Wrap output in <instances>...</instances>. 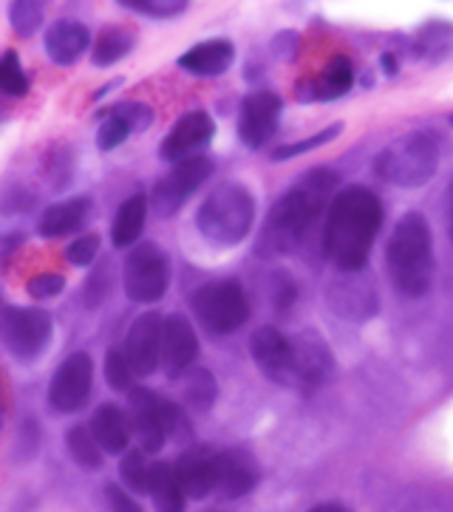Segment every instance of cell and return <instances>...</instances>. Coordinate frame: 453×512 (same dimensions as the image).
<instances>
[{"mask_svg":"<svg viewBox=\"0 0 453 512\" xmlns=\"http://www.w3.org/2000/svg\"><path fill=\"white\" fill-rule=\"evenodd\" d=\"M193 312L213 334H233L250 320V298L238 281H210L193 295Z\"/></svg>","mask_w":453,"mask_h":512,"instance_id":"obj_6","label":"cell"},{"mask_svg":"<svg viewBox=\"0 0 453 512\" xmlns=\"http://www.w3.org/2000/svg\"><path fill=\"white\" fill-rule=\"evenodd\" d=\"M125 9L148 17H176L187 9V0H119Z\"/></svg>","mask_w":453,"mask_h":512,"instance_id":"obj_34","label":"cell"},{"mask_svg":"<svg viewBox=\"0 0 453 512\" xmlns=\"http://www.w3.org/2000/svg\"><path fill=\"white\" fill-rule=\"evenodd\" d=\"M145 218H148V199L142 193H136L119 207L117 218H114V230H111L114 247H134L142 230H145Z\"/></svg>","mask_w":453,"mask_h":512,"instance_id":"obj_25","label":"cell"},{"mask_svg":"<svg viewBox=\"0 0 453 512\" xmlns=\"http://www.w3.org/2000/svg\"><path fill=\"white\" fill-rule=\"evenodd\" d=\"M108 292H111V269L105 266L100 272H94L88 283H85V306L88 309H97L102 300L108 298Z\"/></svg>","mask_w":453,"mask_h":512,"instance_id":"obj_40","label":"cell"},{"mask_svg":"<svg viewBox=\"0 0 453 512\" xmlns=\"http://www.w3.org/2000/svg\"><path fill=\"white\" fill-rule=\"evenodd\" d=\"M97 255H100V235H83V238H77V241L66 249L68 264L74 266L94 264Z\"/></svg>","mask_w":453,"mask_h":512,"instance_id":"obj_38","label":"cell"},{"mask_svg":"<svg viewBox=\"0 0 453 512\" xmlns=\"http://www.w3.org/2000/svg\"><path fill=\"white\" fill-rule=\"evenodd\" d=\"M128 133H131L128 131V125H125L119 116L105 114V119H102L100 125V133H97V145H100V150H114L128 139Z\"/></svg>","mask_w":453,"mask_h":512,"instance_id":"obj_36","label":"cell"},{"mask_svg":"<svg viewBox=\"0 0 453 512\" xmlns=\"http://www.w3.org/2000/svg\"><path fill=\"white\" fill-rule=\"evenodd\" d=\"M337 182L340 179L335 170L315 167L292 184L278 199V204L269 210L267 224L258 238V255L281 258L301 247L335 199Z\"/></svg>","mask_w":453,"mask_h":512,"instance_id":"obj_1","label":"cell"},{"mask_svg":"<svg viewBox=\"0 0 453 512\" xmlns=\"http://www.w3.org/2000/svg\"><path fill=\"white\" fill-rule=\"evenodd\" d=\"M309 512H349L346 507H340V504H320V507H315V510Z\"/></svg>","mask_w":453,"mask_h":512,"instance_id":"obj_42","label":"cell"},{"mask_svg":"<svg viewBox=\"0 0 453 512\" xmlns=\"http://www.w3.org/2000/svg\"><path fill=\"white\" fill-rule=\"evenodd\" d=\"M91 382H94V363L85 351H77L66 357V363L57 368L49 385V405L57 413L83 411L85 402L91 397Z\"/></svg>","mask_w":453,"mask_h":512,"instance_id":"obj_11","label":"cell"},{"mask_svg":"<svg viewBox=\"0 0 453 512\" xmlns=\"http://www.w3.org/2000/svg\"><path fill=\"white\" fill-rule=\"evenodd\" d=\"M250 351L252 360L267 380L278 385H295V346L275 326H261L255 331Z\"/></svg>","mask_w":453,"mask_h":512,"instance_id":"obj_12","label":"cell"},{"mask_svg":"<svg viewBox=\"0 0 453 512\" xmlns=\"http://www.w3.org/2000/svg\"><path fill=\"white\" fill-rule=\"evenodd\" d=\"M131 430L139 436L142 453H159L170 433L179 428L182 413L168 399L156 397L148 388H131Z\"/></svg>","mask_w":453,"mask_h":512,"instance_id":"obj_8","label":"cell"},{"mask_svg":"<svg viewBox=\"0 0 453 512\" xmlns=\"http://www.w3.org/2000/svg\"><path fill=\"white\" fill-rule=\"evenodd\" d=\"M213 173V162L207 156H190L185 162L173 165L165 179H159V184L153 187V210L168 218L176 215L199 187H202Z\"/></svg>","mask_w":453,"mask_h":512,"instance_id":"obj_10","label":"cell"},{"mask_svg":"<svg viewBox=\"0 0 453 512\" xmlns=\"http://www.w3.org/2000/svg\"><path fill=\"white\" fill-rule=\"evenodd\" d=\"M131 49H134V37L125 29H105L94 46V66H114Z\"/></svg>","mask_w":453,"mask_h":512,"instance_id":"obj_28","label":"cell"},{"mask_svg":"<svg viewBox=\"0 0 453 512\" xmlns=\"http://www.w3.org/2000/svg\"><path fill=\"white\" fill-rule=\"evenodd\" d=\"M91 46V34L77 20H57L46 32V51L57 66H74Z\"/></svg>","mask_w":453,"mask_h":512,"instance_id":"obj_21","label":"cell"},{"mask_svg":"<svg viewBox=\"0 0 453 512\" xmlns=\"http://www.w3.org/2000/svg\"><path fill=\"white\" fill-rule=\"evenodd\" d=\"M252 221H255V199L238 182L219 184L196 215V224L204 238L219 247L241 244L250 235Z\"/></svg>","mask_w":453,"mask_h":512,"instance_id":"obj_4","label":"cell"},{"mask_svg":"<svg viewBox=\"0 0 453 512\" xmlns=\"http://www.w3.org/2000/svg\"><path fill=\"white\" fill-rule=\"evenodd\" d=\"M63 286H66V278L63 275H57V272H43V275H34L32 281H29V295L32 298H57L60 292H63Z\"/></svg>","mask_w":453,"mask_h":512,"instance_id":"obj_39","label":"cell"},{"mask_svg":"<svg viewBox=\"0 0 453 512\" xmlns=\"http://www.w3.org/2000/svg\"><path fill=\"white\" fill-rule=\"evenodd\" d=\"M386 269L394 289L405 298L428 295L434 283V235L422 213H405L391 232Z\"/></svg>","mask_w":453,"mask_h":512,"instance_id":"obj_3","label":"cell"},{"mask_svg":"<svg viewBox=\"0 0 453 512\" xmlns=\"http://www.w3.org/2000/svg\"><path fill=\"white\" fill-rule=\"evenodd\" d=\"M0 91L9 94V97H23L29 91V77L20 66L15 51H6L0 57Z\"/></svg>","mask_w":453,"mask_h":512,"instance_id":"obj_30","label":"cell"},{"mask_svg":"<svg viewBox=\"0 0 453 512\" xmlns=\"http://www.w3.org/2000/svg\"><path fill=\"white\" fill-rule=\"evenodd\" d=\"M0 428H3V413H0Z\"/></svg>","mask_w":453,"mask_h":512,"instance_id":"obj_44","label":"cell"},{"mask_svg":"<svg viewBox=\"0 0 453 512\" xmlns=\"http://www.w3.org/2000/svg\"><path fill=\"white\" fill-rule=\"evenodd\" d=\"M176 479L185 498L202 501L210 493H216V476H219V453L210 447H193L179 456V462L173 464Z\"/></svg>","mask_w":453,"mask_h":512,"instance_id":"obj_18","label":"cell"},{"mask_svg":"<svg viewBox=\"0 0 453 512\" xmlns=\"http://www.w3.org/2000/svg\"><path fill=\"white\" fill-rule=\"evenodd\" d=\"M281 97L272 91H252L247 100L241 102V116H238V139L247 148L258 150L269 142V136L278 128L281 119Z\"/></svg>","mask_w":453,"mask_h":512,"instance_id":"obj_14","label":"cell"},{"mask_svg":"<svg viewBox=\"0 0 453 512\" xmlns=\"http://www.w3.org/2000/svg\"><path fill=\"white\" fill-rule=\"evenodd\" d=\"M108 114L119 116L128 125V131H145V128H151L153 122V108L145 105V102H119L117 108L108 111Z\"/></svg>","mask_w":453,"mask_h":512,"instance_id":"obj_35","label":"cell"},{"mask_svg":"<svg viewBox=\"0 0 453 512\" xmlns=\"http://www.w3.org/2000/svg\"><path fill=\"white\" fill-rule=\"evenodd\" d=\"M258 481V464L244 450H221L216 493L224 498H241L250 493Z\"/></svg>","mask_w":453,"mask_h":512,"instance_id":"obj_19","label":"cell"},{"mask_svg":"<svg viewBox=\"0 0 453 512\" xmlns=\"http://www.w3.org/2000/svg\"><path fill=\"white\" fill-rule=\"evenodd\" d=\"M448 230H451V238H453V184H451V190H448Z\"/></svg>","mask_w":453,"mask_h":512,"instance_id":"obj_43","label":"cell"},{"mask_svg":"<svg viewBox=\"0 0 453 512\" xmlns=\"http://www.w3.org/2000/svg\"><path fill=\"white\" fill-rule=\"evenodd\" d=\"M105 498H108L111 512H145L142 504L128 490H122L119 484H105Z\"/></svg>","mask_w":453,"mask_h":512,"instance_id":"obj_41","label":"cell"},{"mask_svg":"<svg viewBox=\"0 0 453 512\" xmlns=\"http://www.w3.org/2000/svg\"><path fill=\"white\" fill-rule=\"evenodd\" d=\"M91 433L97 439L102 453H128V442H131V419L122 413L119 405L114 402H105L97 408V413L91 416Z\"/></svg>","mask_w":453,"mask_h":512,"instance_id":"obj_20","label":"cell"},{"mask_svg":"<svg viewBox=\"0 0 453 512\" xmlns=\"http://www.w3.org/2000/svg\"><path fill=\"white\" fill-rule=\"evenodd\" d=\"M125 295L136 303H156L170 286V261L156 244H139L122 266Z\"/></svg>","mask_w":453,"mask_h":512,"instance_id":"obj_9","label":"cell"},{"mask_svg":"<svg viewBox=\"0 0 453 512\" xmlns=\"http://www.w3.org/2000/svg\"><path fill=\"white\" fill-rule=\"evenodd\" d=\"M337 133H340V125H332V128H326L318 136H312V139H303V142H295V145H284V148H278L272 153V159L275 162H286V159H292V156H298V153H306V150H315L320 145H326L329 139H335Z\"/></svg>","mask_w":453,"mask_h":512,"instance_id":"obj_37","label":"cell"},{"mask_svg":"<svg viewBox=\"0 0 453 512\" xmlns=\"http://www.w3.org/2000/svg\"><path fill=\"white\" fill-rule=\"evenodd\" d=\"M162 323L165 317L156 312L139 314L128 337H125V357L131 363V371L136 377H151L153 371L159 368L162 360Z\"/></svg>","mask_w":453,"mask_h":512,"instance_id":"obj_13","label":"cell"},{"mask_svg":"<svg viewBox=\"0 0 453 512\" xmlns=\"http://www.w3.org/2000/svg\"><path fill=\"white\" fill-rule=\"evenodd\" d=\"M85 215H88V199L60 201V204H51L49 210L40 215L37 230L43 238H60V235L80 230Z\"/></svg>","mask_w":453,"mask_h":512,"instance_id":"obj_24","label":"cell"},{"mask_svg":"<svg viewBox=\"0 0 453 512\" xmlns=\"http://www.w3.org/2000/svg\"><path fill=\"white\" fill-rule=\"evenodd\" d=\"M354 83V66L349 57H335L329 66L320 71V77L312 80L309 100H337L343 97Z\"/></svg>","mask_w":453,"mask_h":512,"instance_id":"obj_26","label":"cell"},{"mask_svg":"<svg viewBox=\"0 0 453 512\" xmlns=\"http://www.w3.org/2000/svg\"><path fill=\"white\" fill-rule=\"evenodd\" d=\"M148 496L159 512H185V493L179 487L176 470L168 462H153L148 473Z\"/></svg>","mask_w":453,"mask_h":512,"instance_id":"obj_23","label":"cell"},{"mask_svg":"<svg viewBox=\"0 0 453 512\" xmlns=\"http://www.w3.org/2000/svg\"><path fill=\"white\" fill-rule=\"evenodd\" d=\"M235 49L230 40H207L199 43L179 57V66L196 74V77H221L227 68L233 66Z\"/></svg>","mask_w":453,"mask_h":512,"instance_id":"obj_22","label":"cell"},{"mask_svg":"<svg viewBox=\"0 0 453 512\" xmlns=\"http://www.w3.org/2000/svg\"><path fill=\"white\" fill-rule=\"evenodd\" d=\"M199 357V337L182 314H170L162 323V360L168 380H179L193 368Z\"/></svg>","mask_w":453,"mask_h":512,"instance_id":"obj_15","label":"cell"},{"mask_svg":"<svg viewBox=\"0 0 453 512\" xmlns=\"http://www.w3.org/2000/svg\"><path fill=\"white\" fill-rule=\"evenodd\" d=\"M66 447L71 459L85 467V470H100L102 467V450L94 439V433L88 425H74L66 433Z\"/></svg>","mask_w":453,"mask_h":512,"instance_id":"obj_27","label":"cell"},{"mask_svg":"<svg viewBox=\"0 0 453 512\" xmlns=\"http://www.w3.org/2000/svg\"><path fill=\"white\" fill-rule=\"evenodd\" d=\"M451 122H453V116H451Z\"/></svg>","mask_w":453,"mask_h":512,"instance_id":"obj_45","label":"cell"},{"mask_svg":"<svg viewBox=\"0 0 453 512\" xmlns=\"http://www.w3.org/2000/svg\"><path fill=\"white\" fill-rule=\"evenodd\" d=\"M292 346H295V388L306 394L323 388L335 374V354L323 343V337L301 334L298 340H292Z\"/></svg>","mask_w":453,"mask_h":512,"instance_id":"obj_16","label":"cell"},{"mask_svg":"<svg viewBox=\"0 0 453 512\" xmlns=\"http://www.w3.org/2000/svg\"><path fill=\"white\" fill-rule=\"evenodd\" d=\"M9 17H12V29L20 37H32L40 29V23H43V9L34 0H17V3H12Z\"/></svg>","mask_w":453,"mask_h":512,"instance_id":"obj_33","label":"cell"},{"mask_svg":"<svg viewBox=\"0 0 453 512\" xmlns=\"http://www.w3.org/2000/svg\"><path fill=\"white\" fill-rule=\"evenodd\" d=\"M213 133H216V122L210 119V114H204V111H190L185 114L165 136V142H162V159H168V162H185L190 156H199V150L207 148L210 145V139H213Z\"/></svg>","mask_w":453,"mask_h":512,"instance_id":"obj_17","label":"cell"},{"mask_svg":"<svg viewBox=\"0 0 453 512\" xmlns=\"http://www.w3.org/2000/svg\"><path fill=\"white\" fill-rule=\"evenodd\" d=\"M216 394H219V385H216V377L207 371V368H190L185 385V399L190 408L196 411H207L213 402H216Z\"/></svg>","mask_w":453,"mask_h":512,"instance_id":"obj_29","label":"cell"},{"mask_svg":"<svg viewBox=\"0 0 453 512\" xmlns=\"http://www.w3.org/2000/svg\"><path fill=\"white\" fill-rule=\"evenodd\" d=\"M148 473H151V464L145 459L142 450H128L122 456V464H119V476L122 481L136 490V493H148Z\"/></svg>","mask_w":453,"mask_h":512,"instance_id":"obj_31","label":"cell"},{"mask_svg":"<svg viewBox=\"0 0 453 512\" xmlns=\"http://www.w3.org/2000/svg\"><path fill=\"white\" fill-rule=\"evenodd\" d=\"M134 371H131V363L125 357V348H111L105 354V380L114 391H128L131 394V385H134Z\"/></svg>","mask_w":453,"mask_h":512,"instance_id":"obj_32","label":"cell"},{"mask_svg":"<svg viewBox=\"0 0 453 512\" xmlns=\"http://www.w3.org/2000/svg\"><path fill=\"white\" fill-rule=\"evenodd\" d=\"M54 323L43 309L6 306L0 309V340L20 363H34L51 343Z\"/></svg>","mask_w":453,"mask_h":512,"instance_id":"obj_7","label":"cell"},{"mask_svg":"<svg viewBox=\"0 0 453 512\" xmlns=\"http://www.w3.org/2000/svg\"><path fill=\"white\" fill-rule=\"evenodd\" d=\"M383 227V204L369 187L340 190L326 213L323 252L340 272H363Z\"/></svg>","mask_w":453,"mask_h":512,"instance_id":"obj_2","label":"cell"},{"mask_svg":"<svg viewBox=\"0 0 453 512\" xmlns=\"http://www.w3.org/2000/svg\"><path fill=\"white\" fill-rule=\"evenodd\" d=\"M439 136L431 131L408 133L403 139H394L380 156L374 159V173L388 184L397 187H422L434 179L439 167Z\"/></svg>","mask_w":453,"mask_h":512,"instance_id":"obj_5","label":"cell"}]
</instances>
